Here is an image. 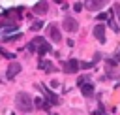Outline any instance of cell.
I'll use <instances>...</instances> for the list:
<instances>
[{"label": "cell", "mask_w": 120, "mask_h": 115, "mask_svg": "<svg viewBox=\"0 0 120 115\" xmlns=\"http://www.w3.org/2000/svg\"><path fill=\"white\" fill-rule=\"evenodd\" d=\"M15 107L22 113H30L34 109V100L30 98L28 92H17L15 94Z\"/></svg>", "instance_id": "1"}, {"label": "cell", "mask_w": 120, "mask_h": 115, "mask_svg": "<svg viewBox=\"0 0 120 115\" xmlns=\"http://www.w3.org/2000/svg\"><path fill=\"white\" fill-rule=\"evenodd\" d=\"M62 28H66L68 32H77L79 30V23L73 19V17H64V21H62Z\"/></svg>", "instance_id": "2"}, {"label": "cell", "mask_w": 120, "mask_h": 115, "mask_svg": "<svg viewBox=\"0 0 120 115\" xmlns=\"http://www.w3.org/2000/svg\"><path fill=\"white\" fill-rule=\"evenodd\" d=\"M107 2H109V0H84V8H86L88 11H98V9H101Z\"/></svg>", "instance_id": "3"}, {"label": "cell", "mask_w": 120, "mask_h": 115, "mask_svg": "<svg viewBox=\"0 0 120 115\" xmlns=\"http://www.w3.org/2000/svg\"><path fill=\"white\" fill-rule=\"evenodd\" d=\"M79 68H81V66H79V60H77V58H68V60L64 62V72H66V74H77Z\"/></svg>", "instance_id": "4"}, {"label": "cell", "mask_w": 120, "mask_h": 115, "mask_svg": "<svg viewBox=\"0 0 120 115\" xmlns=\"http://www.w3.org/2000/svg\"><path fill=\"white\" fill-rule=\"evenodd\" d=\"M21 70H22V68H21V64H19V62H9V64H8V70H6L8 79H13Z\"/></svg>", "instance_id": "5"}, {"label": "cell", "mask_w": 120, "mask_h": 115, "mask_svg": "<svg viewBox=\"0 0 120 115\" xmlns=\"http://www.w3.org/2000/svg\"><path fill=\"white\" fill-rule=\"evenodd\" d=\"M49 36H51V40L52 41H60L62 40V34H60V30H58V26L52 23V25H49Z\"/></svg>", "instance_id": "6"}, {"label": "cell", "mask_w": 120, "mask_h": 115, "mask_svg": "<svg viewBox=\"0 0 120 115\" xmlns=\"http://www.w3.org/2000/svg\"><path fill=\"white\" fill-rule=\"evenodd\" d=\"M39 89L45 92V96H47V100H49V104H51V106H56V104H58V96H56V94H52L45 85H39Z\"/></svg>", "instance_id": "7"}, {"label": "cell", "mask_w": 120, "mask_h": 115, "mask_svg": "<svg viewBox=\"0 0 120 115\" xmlns=\"http://www.w3.org/2000/svg\"><path fill=\"white\" fill-rule=\"evenodd\" d=\"M94 36H96L101 43H105V25H96V26H94Z\"/></svg>", "instance_id": "8"}, {"label": "cell", "mask_w": 120, "mask_h": 115, "mask_svg": "<svg viewBox=\"0 0 120 115\" xmlns=\"http://www.w3.org/2000/svg\"><path fill=\"white\" fill-rule=\"evenodd\" d=\"M47 9H49V4H47V0H39L36 6H34V13H47Z\"/></svg>", "instance_id": "9"}, {"label": "cell", "mask_w": 120, "mask_h": 115, "mask_svg": "<svg viewBox=\"0 0 120 115\" xmlns=\"http://www.w3.org/2000/svg\"><path fill=\"white\" fill-rule=\"evenodd\" d=\"M81 92H82V96H92L94 94V85L92 83H84L81 87Z\"/></svg>", "instance_id": "10"}, {"label": "cell", "mask_w": 120, "mask_h": 115, "mask_svg": "<svg viewBox=\"0 0 120 115\" xmlns=\"http://www.w3.org/2000/svg\"><path fill=\"white\" fill-rule=\"evenodd\" d=\"M49 51H51V45L43 40V41L39 43V47H38V55H39V57H43V55H45V53H49Z\"/></svg>", "instance_id": "11"}, {"label": "cell", "mask_w": 120, "mask_h": 115, "mask_svg": "<svg viewBox=\"0 0 120 115\" xmlns=\"http://www.w3.org/2000/svg\"><path fill=\"white\" fill-rule=\"evenodd\" d=\"M38 66H39L41 70H47V72H54V66H52L51 62H47V60H39V62H38Z\"/></svg>", "instance_id": "12"}, {"label": "cell", "mask_w": 120, "mask_h": 115, "mask_svg": "<svg viewBox=\"0 0 120 115\" xmlns=\"http://www.w3.org/2000/svg\"><path fill=\"white\" fill-rule=\"evenodd\" d=\"M112 13H114L116 19L120 21V4H114V6H112Z\"/></svg>", "instance_id": "13"}, {"label": "cell", "mask_w": 120, "mask_h": 115, "mask_svg": "<svg viewBox=\"0 0 120 115\" xmlns=\"http://www.w3.org/2000/svg\"><path fill=\"white\" fill-rule=\"evenodd\" d=\"M15 40H21V34H13V36H6V41H15Z\"/></svg>", "instance_id": "14"}, {"label": "cell", "mask_w": 120, "mask_h": 115, "mask_svg": "<svg viewBox=\"0 0 120 115\" xmlns=\"http://www.w3.org/2000/svg\"><path fill=\"white\" fill-rule=\"evenodd\" d=\"M86 81H88V75H81V77L77 79V83H79V87H82V85H84Z\"/></svg>", "instance_id": "15"}, {"label": "cell", "mask_w": 120, "mask_h": 115, "mask_svg": "<svg viewBox=\"0 0 120 115\" xmlns=\"http://www.w3.org/2000/svg\"><path fill=\"white\" fill-rule=\"evenodd\" d=\"M41 26H43V23H41V21H36V23L32 25V30H39Z\"/></svg>", "instance_id": "16"}, {"label": "cell", "mask_w": 120, "mask_h": 115, "mask_svg": "<svg viewBox=\"0 0 120 115\" xmlns=\"http://www.w3.org/2000/svg\"><path fill=\"white\" fill-rule=\"evenodd\" d=\"M0 55H2V57H6V58H13V55H11V53H6L4 49H0Z\"/></svg>", "instance_id": "17"}, {"label": "cell", "mask_w": 120, "mask_h": 115, "mask_svg": "<svg viewBox=\"0 0 120 115\" xmlns=\"http://www.w3.org/2000/svg\"><path fill=\"white\" fill-rule=\"evenodd\" d=\"M73 9H75V11H81V9H82V4H79V2L73 4Z\"/></svg>", "instance_id": "18"}, {"label": "cell", "mask_w": 120, "mask_h": 115, "mask_svg": "<svg viewBox=\"0 0 120 115\" xmlns=\"http://www.w3.org/2000/svg\"><path fill=\"white\" fill-rule=\"evenodd\" d=\"M79 66H81V68H90L92 62H79Z\"/></svg>", "instance_id": "19"}, {"label": "cell", "mask_w": 120, "mask_h": 115, "mask_svg": "<svg viewBox=\"0 0 120 115\" xmlns=\"http://www.w3.org/2000/svg\"><path fill=\"white\" fill-rule=\"evenodd\" d=\"M107 17H109V13H99V15H98L99 21H103V19H107Z\"/></svg>", "instance_id": "20"}, {"label": "cell", "mask_w": 120, "mask_h": 115, "mask_svg": "<svg viewBox=\"0 0 120 115\" xmlns=\"http://www.w3.org/2000/svg\"><path fill=\"white\" fill-rule=\"evenodd\" d=\"M116 58H118V60H120V49H118V51H116Z\"/></svg>", "instance_id": "21"}, {"label": "cell", "mask_w": 120, "mask_h": 115, "mask_svg": "<svg viewBox=\"0 0 120 115\" xmlns=\"http://www.w3.org/2000/svg\"><path fill=\"white\" fill-rule=\"evenodd\" d=\"M54 2H58V4H62V0H54Z\"/></svg>", "instance_id": "22"}]
</instances>
